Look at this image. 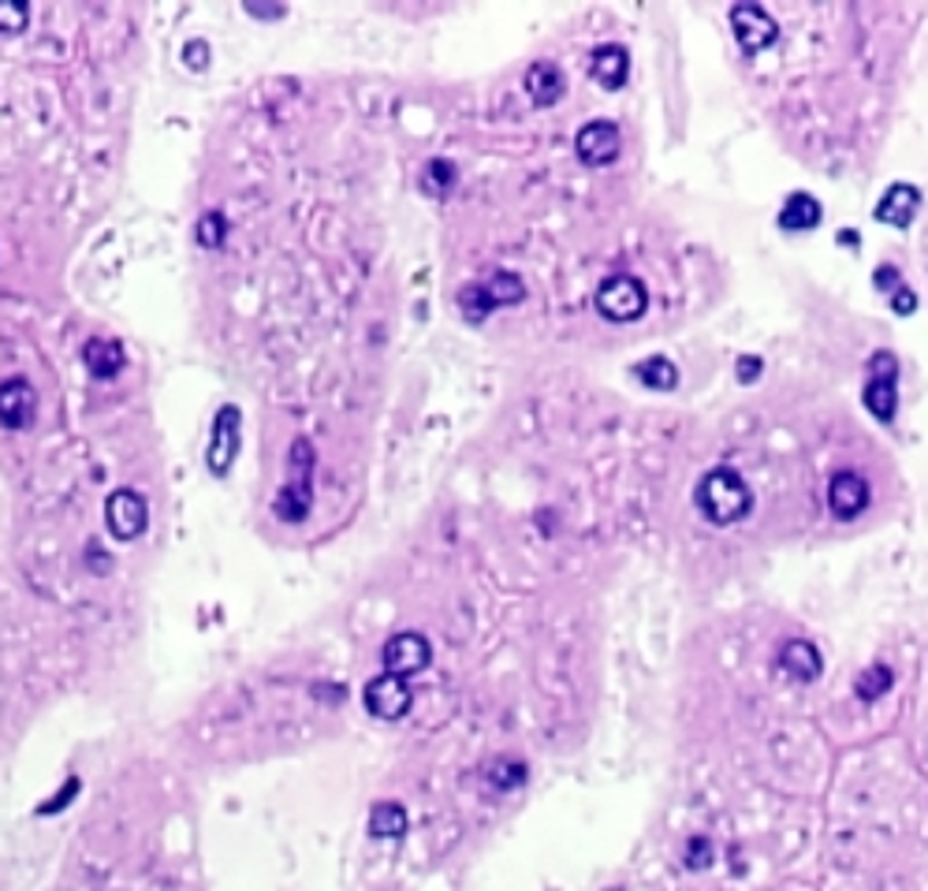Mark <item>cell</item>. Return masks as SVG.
Here are the masks:
<instances>
[{
    "label": "cell",
    "mask_w": 928,
    "mask_h": 891,
    "mask_svg": "<svg viewBox=\"0 0 928 891\" xmlns=\"http://www.w3.org/2000/svg\"><path fill=\"white\" fill-rule=\"evenodd\" d=\"M731 30H734V38H739L742 52H750V57L753 52H764L776 38H780V27L772 23V16H768L761 4H734Z\"/></svg>",
    "instance_id": "9c48e42d"
},
{
    "label": "cell",
    "mask_w": 928,
    "mask_h": 891,
    "mask_svg": "<svg viewBox=\"0 0 928 891\" xmlns=\"http://www.w3.org/2000/svg\"><path fill=\"white\" fill-rule=\"evenodd\" d=\"M866 407L877 422H895V410H899V363H895L891 352H877L869 358Z\"/></svg>",
    "instance_id": "3957f363"
},
{
    "label": "cell",
    "mask_w": 928,
    "mask_h": 891,
    "mask_svg": "<svg viewBox=\"0 0 928 891\" xmlns=\"http://www.w3.org/2000/svg\"><path fill=\"white\" fill-rule=\"evenodd\" d=\"M634 377L642 380L645 388H660V392H671L679 385V369H675V363H671V358H664V355H649V358H642V363L634 366Z\"/></svg>",
    "instance_id": "d6986e66"
},
{
    "label": "cell",
    "mask_w": 928,
    "mask_h": 891,
    "mask_svg": "<svg viewBox=\"0 0 928 891\" xmlns=\"http://www.w3.org/2000/svg\"><path fill=\"white\" fill-rule=\"evenodd\" d=\"M526 288H522L519 277H511V273H496L488 284H477V288H466L458 295V306H463V314L471 317V321H482L488 310H496V306H507V303H519Z\"/></svg>",
    "instance_id": "5b68a950"
},
{
    "label": "cell",
    "mask_w": 928,
    "mask_h": 891,
    "mask_svg": "<svg viewBox=\"0 0 928 891\" xmlns=\"http://www.w3.org/2000/svg\"><path fill=\"white\" fill-rule=\"evenodd\" d=\"M105 523H109V534L116 541H135L142 537V529L149 523V507L142 501V493L135 489H116L109 501H105Z\"/></svg>",
    "instance_id": "ba28073f"
},
{
    "label": "cell",
    "mask_w": 928,
    "mask_h": 891,
    "mask_svg": "<svg viewBox=\"0 0 928 891\" xmlns=\"http://www.w3.org/2000/svg\"><path fill=\"white\" fill-rule=\"evenodd\" d=\"M593 76L604 90H619L631 76V52L623 46H601L593 52Z\"/></svg>",
    "instance_id": "2e32d148"
},
{
    "label": "cell",
    "mask_w": 928,
    "mask_h": 891,
    "mask_svg": "<svg viewBox=\"0 0 928 891\" xmlns=\"http://www.w3.org/2000/svg\"><path fill=\"white\" fill-rule=\"evenodd\" d=\"M184 63H187V68H195V71L206 68V63H209V46H206V41H187Z\"/></svg>",
    "instance_id": "d4e9b609"
},
{
    "label": "cell",
    "mask_w": 928,
    "mask_h": 891,
    "mask_svg": "<svg viewBox=\"0 0 928 891\" xmlns=\"http://www.w3.org/2000/svg\"><path fill=\"white\" fill-rule=\"evenodd\" d=\"M891 310H895V314H902V317H906V314H914V310H917L914 291H910V288H899V291H895V295H891Z\"/></svg>",
    "instance_id": "484cf974"
},
{
    "label": "cell",
    "mask_w": 928,
    "mask_h": 891,
    "mask_svg": "<svg viewBox=\"0 0 928 891\" xmlns=\"http://www.w3.org/2000/svg\"><path fill=\"white\" fill-rule=\"evenodd\" d=\"M776 220H780L783 231H813L820 225V201L813 195H791Z\"/></svg>",
    "instance_id": "ac0fdd59"
},
{
    "label": "cell",
    "mask_w": 928,
    "mask_h": 891,
    "mask_svg": "<svg viewBox=\"0 0 928 891\" xmlns=\"http://www.w3.org/2000/svg\"><path fill=\"white\" fill-rule=\"evenodd\" d=\"M82 363L98 380H109L120 374L124 366V347L112 344V339H90L87 347H82Z\"/></svg>",
    "instance_id": "e0dca14e"
},
{
    "label": "cell",
    "mask_w": 928,
    "mask_h": 891,
    "mask_svg": "<svg viewBox=\"0 0 928 891\" xmlns=\"http://www.w3.org/2000/svg\"><path fill=\"white\" fill-rule=\"evenodd\" d=\"M917 209H921V190L914 184H895L883 190L880 206H877V220L880 225H891V228H910Z\"/></svg>",
    "instance_id": "4fadbf2b"
},
{
    "label": "cell",
    "mask_w": 928,
    "mask_h": 891,
    "mask_svg": "<svg viewBox=\"0 0 928 891\" xmlns=\"http://www.w3.org/2000/svg\"><path fill=\"white\" fill-rule=\"evenodd\" d=\"M362 702L377 720H399L407 716V709L414 702L407 679H396V675H377L366 683V691H362Z\"/></svg>",
    "instance_id": "30bf717a"
},
{
    "label": "cell",
    "mask_w": 928,
    "mask_h": 891,
    "mask_svg": "<svg viewBox=\"0 0 928 891\" xmlns=\"http://www.w3.org/2000/svg\"><path fill=\"white\" fill-rule=\"evenodd\" d=\"M224 231H228V225H224L220 214H206V217L198 220V242H201V247L217 250L220 242H224Z\"/></svg>",
    "instance_id": "cb8c5ba5"
},
{
    "label": "cell",
    "mask_w": 928,
    "mask_h": 891,
    "mask_svg": "<svg viewBox=\"0 0 928 891\" xmlns=\"http://www.w3.org/2000/svg\"><path fill=\"white\" fill-rule=\"evenodd\" d=\"M430 638L418 631H399L392 634L388 642H384V675H396V679H407V675H418L425 664H430Z\"/></svg>",
    "instance_id": "52a82bcc"
},
{
    "label": "cell",
    "mask_w": 928,
    "mask_h": 891,
    "mask_svg": "<svg viewBox=\"0 0 928 891\" xmlns=\"http://www.w3.org/2000/svg\"><path fill=\"white\" fill-rule=\"evenodd\" d=\"M619 150H623V135H619V127L612 120H590L579 127V135H574V154H579V161L590 168L612 165Z\"/></svg>",
    "instance_id": "8992f818"
},
{
    "label": "cell",
    "mask_w": 928,
    "mask_h": 891,
    "mask_svg": "<svg viewBox=\"0 0 928 891\" xmlns=\"http://www.w3.org/2000/svg\"><path fill=\"white\" fill-rule=\"evenodd\" d=\"M239 433H243V415L236 407H220L209 429V448H206V466L217 477H224L239 459Z\"/></svg>",
    "instance_id": "277c9868"
},
{
    "label": "cell",
    "mask_w": 928,
    "mask_h": 891,
    "mask_svg": "<svg viewBox=\"0 0 928 891\" xmlns=\"http://www.w3.org/2000/svg\"><path fill=\"white\" fill-rule=\"evenodd\" d=\"M693 501H698V512L705 515L709 523L731 526V523H739V518L750 515L753 493H750V485L742 482L739 471H731V466H717V471H709L698 482Z\"/></svg>",
    "instance_id": "6da1fadb"
},
{
    "label": "cell",
    "mask_w": 928,
    "mask_h": 891,
    "mask_svg": "<svg viewBox=\"0 0 928 891\" xmlns=\"http://www.w3.org/2000/svg\"><path fill=\"white\" fill-rule=\"evenodd\" d=\"M526 90L537 109H552V105L567 93V79H563V71L552 60H537L526 71Z\"/></svg>",
    "instance_id": "5bb4252c"
},
{
    "label": "cell",
    "mask_w": 928,
    "mask_h": 891,
    "mask_svg": "<svg viewBox=\"0 0 928 891\" xmlns=\"http://www.w3.org/2000/svg\"><path fill=\"white\" fill-rule=\"evenodd\" d=\"M250 12H254V16H280L284 8H280V4H276V8H258V4H250Z\"/></svg>",
    "instance_id": "83f0119b"
},
{
    "label": "cell",
    "mask_w": 928,
    "mask_h": 891,
    "mask_svg": "<svg viewBox=\"0 0 928 891\" xmlns=\"http://www.w3.org/2000/svg\"><path fill=\"white\" fill-rule=\"evenodd\" d=\"M780 672L783 675H791L794 683H813V679L825 672V661H820V653H817V645L813 642H802V638H794V642H787L783 650H780Z\"/></svg>",
    "instance_id": "9a60e30c"
},
{
    "label": "cell",
    "mask_w": 928,
    "mask_h": 891,
    "mask_svg": "<svg viewBox=\"0 0 928 891\" xmlns=\"http://www.w3.org/2000/svg\"><path fill=\"white\" fill-rule=\"evenodd\" d=\"M38 410V392L30 388V380L16 377L0 385V426L4 429H23L34 422Z\"/></svg>",
    "instance_id": "7c38bea8"
},
{
    "label": "cell",
    "mask_w": 928,
    "mask_h": 891,
    "mask_svg": "<svg viewBox=\"0 0 928 891\" xmlns=\"http://www.w3.org/2000/svg\"><path fill=\"white\" fill-rule=\"evenodd\" d=\"M455 187V165L452 161H430L422 172V190L430 198H447V190Z\"/></svg>",
    "instance_id": "44dd1931"
},
{
    "label": "cell",
    "mask_w": 928,
    "mask_h": 891,
    "mask_svg": "<svg viewBox=\"0 0 928 891\" xmlns=\"http://www.w3.org/2000/svg\"><path fill=\"white\" fill-rule=\"evenodd\" d=\"M891 667H883V664H872L869 672H861L858 679V694L866 697V702H877L880 694H888L891 691Z\"/></svg>",
    "instance_id": "7402d4cb"
},
{
    "label": "cell",
    "mask_w": 928,
    "mask_h": 891,
    "mask_svg": "<svg viewBox=\"0 0 928 891\" xmlns=\"http://www.w3.org/2000/svg\"><path fill=\"white\" fill-rule=\"evenodd\" d=\"M828 507H831V515L842 518V523L858 518L869 507V482L858 471H839L828 482Z\"/></svg>",
    "instance_id": "8fae6325"
},
{
    "label": "cell",
    "mask_w": 928,
    "mask_h": 891,
    "mask_svg": "<svg viewBox=\"0 0 928 891\" xmlns=\"http://www.w3.org/2000/svg\"><path fill=\"white\" fill-rule=\"evenodd\" d=\"M596 310L615 325L638 321V317H645V310H649L645 284L638 277H626V273H615V277H608L601 288H596Z\"/></svg>",
    "instance_id": "7a4b0ae2"
},
{
    "label": "cell",
    "mask_w": 928,
    "mask_h": 891,
    "mask_svg": "<svg viewBox=\"0 0 928 891\" xmlns=\"http://www.w3.org/2000/svg\"><path fill=\"white\" fill-rule=\"evenodd\" d=\"M761 374V358H739V377L742 380H753Z\"/></svg>",
    "instance_id": "4316f807"
},
{
    "label": "cell",
    "mask_w": 928,
    "mask_h": 891,
    "mask_svg": "<svg viewBox=\"0 0 928 891\" xmlns=\"http://www.w3.org/2000/svg\"><path fill=\"white\" fill-rule=\"evenodd\" d=\"M369 832L381 835V840H396V835L407 832V810L399 802H377L369 810Z\"/></svg>",
    "instance_id": "ffe728a7"
},
{
    "label": "cell",
    "mask_w": 928,
    "mask_h": 891,
    "mask_svg": "<svg viewBox=\"0 0 928 891\" xmlns=\"http://www.w3.org/2000/svg\"><path fill=\"white\" fill-rule=\"evenodd\" d=\"M30 23V8L23 0H0V34H19Z\"/></svg>",
    "instance_id": "603a6c76"
}]
</instances>
